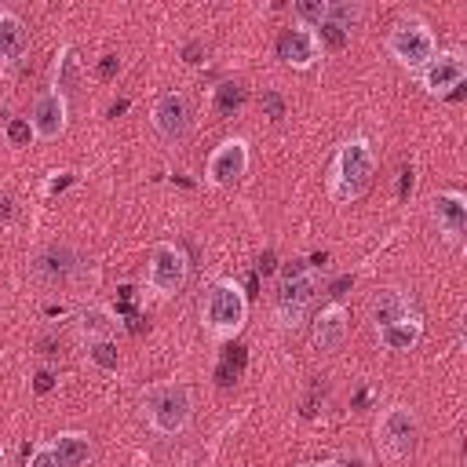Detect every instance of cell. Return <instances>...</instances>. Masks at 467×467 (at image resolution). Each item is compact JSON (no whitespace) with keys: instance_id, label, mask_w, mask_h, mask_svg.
<instances>
[{"instance_id":"cell-1","label":"cell","mask_w":467,"mask_h":467,"mask_svg":"<svg viewBox=\"0 0 467 467\" xmlns=\"http://www.w3.org/2000/svg\"><path fill=\"white\" fill-rule=\"evenodd\" d=\"M317 296V266H310V259H292L281 266L277 274V288H274V317L281 328H299L310 303Z\"/></svg>"},{"instance_id":"cell-2","label":"cell","mask_w":467,"mask_h":467,"mask_svg":"<svg viewBox=\"0 0 467 467\" xmlns=\"http://www.w3.org/2000/svg\"><path fill=\"white\" fill-rule=\"evenodd\" d=\"M372 171H376V157H372L368 142H365V139H347V142L336 150L332 175H328V193H332V201H339V204L358 201V197L368 190Z\"/></svg>"},{"instance_id":"cell-3","label":"cell","mask_w":467,"mask_h":467,"mask_svg":"<svg viewBox=\"0 0 467 467\" xmlns=\"http://www.w3.org/2000/svg\"><path fill=\"white\" fill-rule=\"evenodd\" d=\"M244 317H248V299L244 292L234 285V281H215L208 292H204V303H201V321L204 328L215 336V339H230L244 328Z\"/></svg>"},{"instance_id":"cell-4","label":"cell","mask_w":467,"mask_h":467,"mask_svg":"<svg viewBox=\"0 0 467 467\" xmlns=\"http://www.w3.org/2000/svg\"><path fill=\"white\" fill-rule=\"evenodd\" d=\"M142 409L157 434H179L190 423L193 398L182 383H153L142 390Z\"/></svg>"},{"instance_id":"cell-5","label":"cell","mask_w":467,"mask_h":467,"mask_svg":"<svg viewBox=\"0 0 467 467\" xmlns=\"http://www.w3.org/2000/svg\"><path fill=\"white\" fill-rule=\"evenodd\" d=\"M387 51L398 66L405 69H423L434 55H438V40L434 33L420 22V18H401L390 33H387Z\"/></svg>"},{"instance_id":"cell-6","label":"cell","mask_w":467,"mask_h":467,"mask_svg":"<svg viewBox=\"0 0 467 467\" xmlns=\"http://www.w3.org/2000/svg\"><path fill=\"white\" fill-rule=\"evenodd\" d=\"M416 434H420L416 412L405 405H390L376 423V441L387 452V460H405L416 445Z\"/></svg>"},{"instance_id":"cell-7","label":"cell","mask_w":467,"mask_h":467,"mask_svg":"<svg viewBox=\"0 0 467 467\" xmlns=\"http://www.w3.org/2000/svg\"><path fill=\"white\" fill-rule=\"evenodd\" d=\"M146 277H150V288H153L157 296H175V292L186 285V277H190V259H186V252H182L179 244H168V241L153 244Z\"/></svg>"},{"instance_id":"cell-8","label":"cell","mask_w":467,"mask_h":467,"mask_svg":"<svg viewBox=\"0 0 467 467\" xmlns=\"http://www.w3.org/2000/svg\"><path fill=\"white\" fill-rule=\"evenodd\" d=\"M248 171V142L244 139H223L204 164V179L212 186H234Z\"/></svg>"},{"instance_id":"cell-9","label":"cell","mask_w":467,"mask_h":467,"mask_svg":"<svg viewBox=\"0 0 467 467\" xmlns=\"http://www.w3.org/2000/svg\"><path fill=\"white\" fill-rule=\"evenodd\" d=\"M467 80V62L460 51H445V55H434L423 69H420V84L431 91V95H460L456 88Z\"/></svg>"},{"instance_id":"cell-10","label":"cell","mask_w":467,"mask_h":467,"mask_svg":"<svg viewBox=\"0 0 467 467\" xmlns=\"http://www.w3.org/2000/svg\"><path fill=\"white\" fill-rule=\"evenodd\" d=\"M29 131H33V139H40V142H55V139L66 131V95H58L55 88H51V91H40V95L33 99Z\"/></svg>"},{"instance_id":"cell-11","label":"cell","mask_w":467,"mask_h":467,"mask_svg":"<svg viewBox=\"0 0 467 467\" xmlns=\"http://www.w3.org/2000/svg\"><path fill=\"white\" fill-rule=\"evenodd\" d=\"M150 120H153V128H157V135H161L164 142L186 139V131H190V102H186V95L164 91V95L153 102Z\"/></svg>"},{"instance_id":"cell-12","label":"cell","mask_w":467,"mask_h":467,"mask_svg":"<svg viewBox=\"0 0 467 467\" xmlns=\"http://www.w3.org/2000/svg\"><path fill=\"white\" fill-rule=\"evenodd\" d=\"M317 55H321V44H317L314 29H306V26H292V29H285V33L277 36V58H281L285 66H292V69L314 66Z\"/></svg>"},{"instance_id":"cell-13","label":"cell","mask_w":467,"mask_h":467,"mask_svg":"<svg viewBox=\"0 0 467 467\" xmlns=\"http://www.w3.org/2000/svg\"><path fill=\"white\" fill-rule=\"evenodd\" d=\"M350 332V310L343 303H328L314 317V347L317 350H339Z\"/></svg>"},{"instance_id":"cell-14","label":"cell","mask_w":467,"mask_h":467,"mask_svg":"<svg viewBox=\"0 0 467 467\" xmlns=\"http://www.w3.org/2000/svg\"><path fill=\"white\" fill-rule=\"evenodd\" d=\"M434 219L445 241H460L467 230V197L456 190H445L434 197Z\"/></svg>"},{"instance_id":"cell-15","label":"cell","mask_w":467,"mask_h":467,"mask_svg":"<svg viewBox=\"0 0 467 467\" xmlns=\"http://www.w3.org/2000/svg\"><path fill=\"white\" fill-rule=\"evenodd\" d=\"M409 317H416V306H412V296H405L401 288H383L372 299V321H376V328L394 325V321H409Z\"/></svg>"},{"instance_id":"cell-16","label":"cell","mask_w":467,"mask_h":467,"mask_svg":"<svg viewBox=\"0 0 467 467\" xmlns=\"http://www.w3.org/2000/svg\"><path fill=\"white\" fill-rule=\"evenodd\" d=\"M73 270H77V252L66 244H51L36 255V274L44 281H66Z\"/></svg>"},{"instance_id":"cell-17","label":"cell","mask_w":467,"mask_h":467,"mask_svg":"<svg viewBox=\"0 0 467 467\" xmlns=\"http://www.w3.org/2000/svg\"><path fill=\"white\" fill-rule=\"evenodd\" d=\"M26 40H29V36H26L22 18L11 15V11H0V66L18 62L22 51H26Z\"/></svg>"},{"instance_id":"cell-18","label":"cell","mask_w":467,"mask_h":467,"mask_svg":"<svg viewBox=\"0 0 467 467\" xmlns=\"http://www.w3.org/2000/svg\"><path fill=\"white\" fill-rule=\"evenodd\" d=\"M51 452H55L58 467H84L88 456H91V438L80 434V431H66L51 441Z\"/></svg>"},{"instance_id":"cell-19","label":"cell","mask_w":467,"mask_h":467,"mask_svg":"<svg viewBox=\"0 0 467 467\" xmlns=\"http://www.w3.org/2000/svg\"><path fill=\"white\" fill-rule=\"evenodd\" d=\"M376 332H379V343L387 350H412L420 343V336H423V317L416 314L409 321H394V325H383Z\"/></svg>"},{"instance_id":"cell-20","label":"cell","mask_w":467,"mask_h":467,"mask_svg":"<svg viewBox=\"0 0 467 467\" xmlns=\"http://www.w3.org/2000/svg\"><path fill=\"white\" fill-rule=\"evenodd\" d=\"M77 328L88 336V343L91 339H109V332H113V321H109V314L102 310V306H84L80 314H77Z\"/></svg>"},{"instance_id":"cell-21","label":"cell","mask_w":467,"mask_h":467,"mask_svg":"<svg viewBox=\"0 0 467 467\" xmlns=\"http://www.w3.org/2000/svg\"><path fill=\"white\" fill-rule=\"evenodd\" d=\"M244 361H248V354H244V347H226L223 350V361H219V368H215V379H219V387H230V383H237L241 379V372H244Z\"/></svg>"},{"instance_id":"cell-22","label":"cell","mask_w":467,"mask_h":467,"mask_svg":"<svg viewBox=\"0 0 467 467\" xmlns=\"http://www.w3.org/2000/svg\"><path fill=\"white\" fill-rule=\"evenodd\" d=\"M212 106H215V113L219 117H230V113H237L241 106H244V88L241 84H219L215 88V95H212Z\"/></svg>"},{"instance_id":"cell-23","label":"cell","mask_w":467,"mask_h":467,"mask_svg":"<svg viewBox=\"0 0 467 467\" xmlns=\"http://www.w3.org/2000/svg\"><path fill=\"white\" fill-rule=\"evenodd\" d=\"M292 15L299 18V26L317 29V26L325 22V15H328V4H325V0H299V4L292 7Z\"/></svg>"},{"instance_id":"cell-24","label":"cell","mask_w":467,"mask_h":467,"mask_svg":"<svg viewBox=\"0 0 467 467\" xmlns=\"http://www.w3.org/2000/svg\"><path fill=\"white\" fill-rule=\"evenodd\" d=\"M88 358H91L102 372H113V368H117V361H120V358H117V343H113V339H91V343H88Z\"/></svg>"},{"instance_id":"cell-25","label":"cell","mask_w":467,"mask_h":467,"mask_svg":"<svg viewBox=\"0 0 467 467\" xmlns=\"http://www.w3.org/2000/svg\"><path fill=\"white\" fill-rule=\"evenodd\" d=\"M314 36H317V44H321V47H328V51H343V47H347V40H350V33H347V29H339V26H332L328 18L314 29Z\"/></svg>"},{"instance_id":"cell-26","label":"cell","mask_w":467,"mask_h":467,"mask_svg":"<svg viewBox=\"0 0 467 467\" xmlns=\"http://www.w3.org/2000/svg\"><path fill=\"white\" fill-rule=\"evenodd\" d=\"M332 26H339V29H347L350 33V26L361 18V7L358 4H328V15H325Z\"/></svg>"},{"instance_id":"cell-27","label":"cell","mask_w":467,"mask_h":467,"mask_svg":"<svg viewBox=\"0 0 467 467\" xmlns=\"http://www.w3.org/2000/svg\"><path fill=\"white\" fill-rule=\"evenodd\" d=\"M259 106H263V117H270V120H281V117H285V99H281V91H263Z\"/></svg>"},{"instance_id":"cell-28","label":"cell","mask_w":467,"mask_h":467,"mask_svg":"<svg viewBox=\"0 0 467 467\" xmlns=\"http://www.w3.org/2000/svg\"><path fill=\"white\" fill-rule=\"evenodd\" d=\"M7 139H11L15 146L29 142V139H33V131H29V120H7Z\"/></svg>"},{"instance_id":"cell-29","label":"cell","mask_w":467,"mask_h":467,"mask_svg":"<svg viewBox=\"0 0 467 467\" xmlns=\"http://www.w3.org/2000/svg\"><path fill=\"white\" fill-rule=\"evenodd\" d=\"M26 467H58V460H55L51 445H40V449H33V456H29Z\"/></svg>"},{"instance_id":"cell-30","label":"cell","mask_w":467,"mask_h":467,"mask_svg":"<svg viewBox=\"0 0 467 467\" xmlns=\"http://www.w3.org/2000/svg\"><path fill=\"white\" fill-rule=\"evenodd\" d=\"M33 387H36V394H47V390L55 387V376H51L47 368H40V372H36V379H33Z\"/></svg>"},{"instance_id":"cell-31","label":"cell","mask_w":467,"mask_h":467,"mask_svg":"<svg viewBox=\"0 0 467 467\" xmlns=\"http://www.w3.org/2000/svg\"><path fill=\"white\" fill-rule=\"evenodd\" d=\"M117 73V55H102V62H99V77H113Z\"/></svg>"},{"instance_id":"cell-32","label":"cell","mask_w":467,"mask_h":467,"mask_svg":"<svg viewBox=\"0 0 467 467\" xmlns=\"http://www.w3.org/2000/svg\"><path fill=\"white\" fill-rule=\"evenodd\" d=\"M412 190V168H401V179H398V197H405Z\"/></svg>"},{"instance_id":"cell-33","label":"cell","mask_w":467,"mask_h":467,"mask_svg":"<svg viewBox=\"0 0 467 467\" xmlns=\"http://www.w3.org/2000/svg\"><path fill=\"white\" fill-rule=\"evenodd\" d=\"M186 62H190V66L201 62V44H186Z\"/></svg>"},{"instance_id":"cell-34","label":"cell","mask_w":467,"mask_h":467,"mask_svg":"<svg viewBox=\"0 0 467 467\" xmlns=\"http://www.w3.org/2000/svg\"><path fill=\"white\" fill-rule=\"evenodd\" d=\"M0 215H7V201L4 197H0Z\"/></svg>"},{"instance_id":"cell-35","label":"cell","mask_w":467,"mask_h":467,"mask_svg":"<svg viewBox=\"0 0 467 467\" xmlns=\"http://www.w3.org/2000/svg\"><path fill=\"white\" fill-rule=\"evenodd\" d=\"M0 467H7V460H4V452H0Z\"/></svg>"}]
</instances>
